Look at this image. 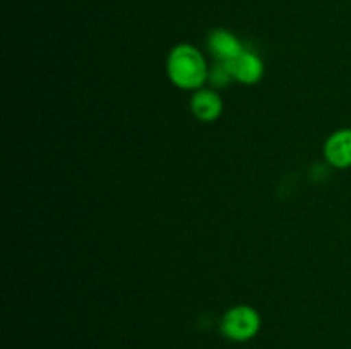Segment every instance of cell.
Listing matches in <instances>:
<instances>
[{"mask_svg": "<svg viewBox=\"0 0 351 349\" xmlns=\"http://www.w3.org/2000/svg\"><path fill=\"white\" fill-rule=\"evenodd\" d=\"M191 109L201 122H215L223 112V101L213 89H197L191 98Z\"/></svg>", "mask_w": 351, "mask_h": 349, "instance_id": "obj_6", "label": "cell"}, {"mask_svg": "<svg viewBox=\"0 0 351 349\" xmlns=\"http://www.w3.org/2000/svg\"><path fill=\"white\" fill-rule=\"evenodd\" d=\"M219 328H221V334L230 341H250L261 331V315L257 313L256 308L239 305V307L230 308L223 315Z\"/></svg>", "mask_w": 351, "mask_h": 349, "instance_id": "obj_2", "label": "cell"}, {"mask_svg": "<svg viewBox=\"0 0 351 349\" xmlns=\"http://www.w3.org/2000/svg\"><path fill=\"white\" fill-rule=\"evenodd\" d=\"M226 65H228L233 79H235L237 82H240V84H257L264 75L263 60H261L259 55H256L254 51L249 50L240 53L239 57L233 58V60L228 62Z\"/></svg>", "mask_w": 351, "mask_h": 349, "instance_id": "obj_3", "label": "cell"}, {"mask_svg": "<svg viewBox=\"0 0 351 349\" xmlns=\"http://www.w3.org/2000/svg\"><path fill=\"white\" fill-rule=\"evenodd\" d=\"M208 50L218 62L228 64L245 51L242 41L226 29H213L208 36Z\"/></svg>", "mask_w": 351, "mask_h": 349, "instance_id": "obj_4", "label": "cell"}, {"mask_svg": "<svg viewBox=\"0 0 351 349\" xmlns=\"http://www.w3.org/2000/svg\"><path fill=\"white\" fill-rule=\"evenodd\" d=\"M324 157L331 166H351V130L343 129L332 133L324 144Z\"/></svg>", "mask_w": 351, "mask_h": 349, "instance_id": "obj_5", "label": "cell"}, {"mask_svg": "<svg viewBox=\"0 0 351 349\" xmlns=\"http://www.w3.org/2000/svg\"><path fill=\"white\" fill-rule=\"evenodd\" d=\"M208 81L211 82V86L221 89V88H226V86L233 81V75L232 72H230L228 65L223 64V62H216L215 67L209 68Z\"/></svg>", "mask_w": 351, "mask_h": 349, "instance_id": "obj_7", "label": "cell"}, {"mask_svg": "<svg viewBox=\"0 0 351 349\" xmlns=\"http://www.w3.org/2000/svg\"><path fill=\"white\" fill-rule=\"evenodd\" d=\"M167 72L177 88L192 91L202 89L208 81L209 67L201 51L192 44H178L170 51L167 60Z\"/></svg>", "mask_w": 351, "mask_h": 349, "instance_id": "obj_1", "label": "cell"}]
</instances>
